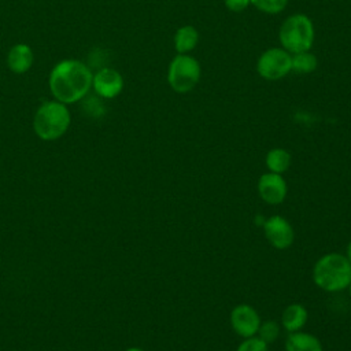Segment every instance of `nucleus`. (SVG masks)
<instances>
[{
    "label": "nucleus",
    "instance_id": "nucleus-7",
    "mask_svg": "<svg viewBox=\"0 0 351 351\" xmlns=\"http://www.w3.org/2000/svg\"><path fill=\"white\" fill-rule=\"evenodd\" d=\"M266 240L276 250H287L293 244L295 232L292 225L281 215H273L266 218L262 225Z\"/></svg>",
    "mask_w": 351,
    "mask_h": 351
},
{
    "label": "nucleus",
    "instance_id": "nucleus-1",
    "mask_svg": "<svg viewBox=\"0 0 351 351\" xmlns=\"http://www.w3.org/2000/svg\"><path fill=\"white\" fill-rule=\"evenodd\" d=\"M93 74L89 67L77 59H64L53 66L49 74V90L55 100L73 104L84 99L92 88Z\"/></svg>",
    "mask_w": 351,
    "mask_h": 351
},
{
    "label": "nucleus",
    "instance_id": "nucleus-3",
    "mask_svg": "<svg viewBox=\"0 0 351 351\" xmlns=\"http://www.w3.org/2000/svg\"><path fill=\"white\" fill-rule=\"evenodd\" d=\"M71 115L66 104L58 100L44 101L33 118L34 133L44 141L60 138L69 129Z\"/></svg>",
    "mask_w": 351,
    "mask_h": 351
},
{
    "label": "nucleus",
    "instance_id": "nucleus-16",
    "mask_svg": "<svg viewBox=\"0 0 351 351\" xmlns=\"http://www.w3.org/2000/svg\"><path fill=\"white\" fill-rule=\"evenodd\" d=\"M292 70L299 74H308L313 73L318 66V59L310 51H303L298 53H292Z\"/></svg>",
    "mask_w": 351,
    "mask_h": 351
},
{
    "label": "nucleus",
    "instance_id": "nucleus-5",
    "mask_svg": "<svg viewBox=\"0 0 351 351\" xmlns=\"http://www.w3.org/2000/svg\"><path fill=\"white\" fill-rule=\"evenodd\" d=\"M202 67L196 58L188 53L176 55L167 69V82L177 93L191 92L199 82Z\"/></svg>",
    "mask_w": 351,
    "mask_h": 351
},
{
    "label": "nucleus",
    "instance_id": "nucleus-12",
    "mask_svg": "<svg viewBox=\"0 0 351 351\" xmlns=\"http://www.w3.org/2000/svg\"><path fill=\"white\" fill-rule=\"evenodd\" d=\"M307 318L308 313L303 304L291 303L284 308L281 314V325L288 333L298 332L303 329V326L307 322Z\"/></svg>",
    "mask_w": 351,
    "mask_h": 351
},
{
    "label": "nucleus",
    "instance_id": "nucleus-21",
    "mask_svg": "<svg viewBox=\"0 0 351 351\" xmlns=\"http://www.w3.org/2000/svg\"><path fill=\"white\" fill-rule=\"evenodd\" d=\"M346 256H347V259L351 262V241L348 243V245H347V251H346Z\"/></svg>",
    "mask_w": 351,
    "mask_h": 351
},
{
    "label": "nucleus",
    "instance_id": "nucleus-18",
    "mask_svg": "<svg viewBox=\"0 0 351 351\" xmlns=\"http://www.w3.org/2000/svg\"><path fill=\"white\" fill-rule=\"evenodd\" d=\"M251 4L258 8L261 12L276 15L285 10L288 0H250Z\"/></svg>",
    "mask_w": 351,
    "mask_h": 351
},
{
    "label": "nucleus",
    "instance_id": "nucleus-8",
    "mask_svg": "<svg viewBox=\"0 0 351 351\" xmlns=\"http://www.w3.org/2000/svg\"><path fill=\"white\" fill-rule=\"evenodd\" d=\"M261 322L258 311L250 304H237L230 311V326L243 339L256 336Z\"/></svg>",
    "mask_w": 351,
    "mask_h": 351
},
{
    "label": "nucleus",
    "instance_id": "nucleus-9",
    "mask_svg": "<svg viewBox=\"0 0 351 351\" xmlns=\"http://www.w3.org/2000/svg\"><path fill=\"white\" fill-rule=\"evenodd\" d=\"M287 192L288 186L282 174L267 171L258 180V195L270 206L281 204L287 197Z\"/></svg>",
    "mask_w": 351,
    "mask_h": 351
},
{
    "label": "nucleus",
    "instance_id": "nucleus-11",
    "mask_svg": "<svg viewBox=\"0 0 351 351\" xmlns=\"http://www.w3.org/2000/svg\"><path fill=\"white\" fill-rule=\"evenodd\" d=\"M34 62L33 49L27 44H15L7 55V66L15 74L26 73Z\"/></svg>",
    "mask_w": 351,
    "mask_h": 351
},
{
    "label": "nucleus",
    "instance_id": "nucleus-2",
    "mask_svg": "<svg viewBox=\"0 0 351 351\" xmlns=\"http://www.w3.org/2000/svg\"><path fill=\"white\" fill-rule=\"evenodd\" d=\"M313 281L325 292H340L351 282V262L339 252L325 254L313 267Z\"/></svg>",
    "mask_w": 351,
    "mask_h": 351
},
{
    "label": "nucleus",
    "instance_id": "nucleus-14",
    "mask_svg": "<svg viewBox=\"0 0 351 351\" xmlns=\"http://www.w3.org/2000/svg\"><path fill=\"white\" fill-rule=\"evenodd\" d=\"M199 43V32L192 25H184L176 30L174 48L177 53H188Z\"/></svg>",
    "mask_w": 351,
    "mask_h": 351
},
{
    "label": "nucleus",
    "instance_id": "nucleus-15",
    "mask_svg": "<svg viewBox=\"0 0 351 351\" xmlns=\"http://www.w3.org/2000/svg\"><path fill=\"white\" fill-rule=\"evenodd\" d=\"M265 163L269 171L282 174L291 166V154L284 148H273L266 154Z\"/></svg>",
    "mask_w": 351,
    "mask_h": 351
},
{
    "label": "nucleus",
    "instance_id": "nucleus-10",
    "mask_svg": "<svg viewBox=\"0 0 351 351\" xmlns=\"http://www.w3.org/2000/svg\"><path fill=\"white\" fill-rule=\"evenodd\" d=\"M92 86L103 99H114L123 89V78L119 71L111 67H103L93 74Z\"/></svg>",
    "mask_w": 351,
    "mask_h": 351
},
{
    "label": "nucleus",
    "instance_id": "nucleus-19",
    "mask_svg": "<svg viewBox=\"0 0 351 351\" xmlns=\"http://www.w3.org/2000/svg\"><path fill=\"white\" fill-rule=\"evenodd\" d=\"M236 351H269V344L261 340L258 336L244 339Z\"/></svg>",
    "mask_w": 351,
    "mask_h": 351
},
{
    "label": "nucleus",
    "instance_id": "nucleus-22",
    "mask_svg": "<svg viewBox=\"0 0 351 351\" xmlns=\"http://www.w3.org/2000/svg\"><path fill=\"white\" fill-rule=\"evenodd\" d=\"M125 351H144V350L140 348V347H129V348H126Z\"/></svg>",
    "mask_w": 351,
    "mask_h": 351
},
{
    "label": "nucleus",
    "instance_id": "nucleus-6",
    "mask_svg": "<svg viewBox=\"0 0 351 351\" xmlns=\"http://www.w3.org/2000/svg\"><path fill=\"white\" fill-rule=\"evenodd\" d=\"M291 56L284 48H269L258 58L256 71L266 81H278L292 70Z\"/></svg>",
    "mask_w": 351,
    "mask_h": 351
},
{
    "label": "nucleus",
    "instance_id": "nucleus-17",
    "mask_svg": "<svg viewBox=\"0 0 351 351\" xmlns=\"http://www.w3.org/2000/svg\"><path fill=\"white\" fill-rule=\"evenodd\" d=\"M258 337L263 340L266 344H270L276 341L280 336V325L274 319H267L261 322V326L258 329Z\"/></svg>",
    "mask_w": 351,
    "mask_h": 351
},
{
    "label": "nucleus",
    "instance_id": "nucleus-4",
    "mask_svg": "<svg viewBox=\"0 0 351 351\" xmlns=\"http://www.w3.org/2000/svg\"><path fill=\"white\" fill-rule=\"evenodd\" d=\"M315 38L313 21L306 14H292L284 19L278 30V40L285 51L298 53L310 51Z\"/></svg>",
    "mask_w": 351,
    "mask_h": 351
},
{
    "label": "nucleus",
    "instance_id": "nucleus-13",
    "mask_svg": "<svg viewBox=\"0 0 351 351\" xmlns=\"http://www.w3.org/2000/svg\"><path fill=\"white\" fill-rule=\"evenodd\" d=\"M285 351H324L319 339L307 332H292L285 339Z\"/></svg>",
    "mask_w": 351,
    "mask_h": 351
},
{
    "label": "nucleus",
    "instance_id": "nucleus-23",
    "mask_svg": "<svg viewBox=\"0 0 351 351\" xmlns=\"http://www.w3.org/2000/svg\"><path fill=\"white\" fill-rule=\"evenodd\" d=\"M348 291H350V296H351V282H350V285H348Z\"/></svg>",
    "mask_w": 351,
    "mask_h": 351
},
{
    "label": "nucleus",
    "instance_id": "nucleus-20",
    "mask_svg": "<svg viewBox=\"0 0 351 351\" xmlns=\"http://www.w3.org/2000/svg\"><path fill=\"white\" fill-rule=\"evenodd\" d=\"M223 1L226 8L233 12H241L251 4L250 0H223Z\"/></svg>",
    "mask_w": 351,
    "mask_h": 351
}]
</instances>
